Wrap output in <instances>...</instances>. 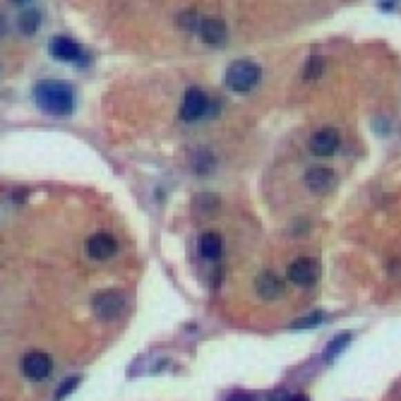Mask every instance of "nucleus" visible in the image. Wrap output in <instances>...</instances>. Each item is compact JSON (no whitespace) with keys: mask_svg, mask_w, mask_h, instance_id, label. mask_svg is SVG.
<instances>
[{"mask_svg":"<svg viewBox=\"0 0 401 401\" xmlns=\"http://www.w3.org/2000/svg\"><path fill=\"white\" fill-rule=\"evenodd\" d=\"M22 370L24 375H27L29 380H46L48 375H51L53 370V360L48 353H43V351H32V353L24 355L22 360Z\"/></svg>","mask_w":401,"mask_h":401,"instance_id":"nucleus-4","label":"nucleus"},{"mask_svg":"<svg viewBox=\"0 0 401 401\" xmlns=\"http://www.w3.org/2000/svg\"><path fill=\"white\" fill-rule=\"evenodd\" d=\"M77 384H79V380H77V378H70V380H65V382L60 384V389L56 392V401L65 399V397H68L70 392H75V389H77Z\"/></svg>","mask_w":401,"mask_h":401,"instance_id":"nucleus-19","label":"nucleus"},{"mask_svg":"<svg viewBox=\"0 0 401 401\" xmlns=\"http://www.w3.org/2000/svg\"><path fill=\"white\" fill-rule=\"evenodd\" d=\"M115 250H118V243H115V238L111 233H94L92 238L87 240V253L89 257L94 260H108L115 255Z\"/></svg>","mask_w":401,"mask_h":401,"instance_id":"nucleus-9","label":"nucleus"},{"mask_svg":"<svg viewBox=\"0 0 401 401\" xmlns=\"http://www.w3.org/2000/svg\"><path fill=\"white\" fill-rule=\"evenodd\" d=\"M324 322V313H313L308 317H300L293 322V329H305V327H315V324Z\"/></svg>","mask_w":401,"mask_h":401,"instance_id":"nucleus-17","label":"nucleus"},{"mask_svg":"<svg viewBox=\"0 0 401 401\" xmlns=\"http://www.w3.org/2000/svg\"><path fill=\"white\" fill-rule=\"evenodd\" d=\"M5 32H8V22H5V17L0 14V37H5Z\"/></svg>","mask_w":401,"mask_h":401,"instance_id":"nucleus-21","label":"nucleus"},{"mask_svg":"<svg viewBox=\"0 0 401 401\" xmlns=\"http://www.w3.org/2000/svg\"><path fill=\"white\" fill-rule=\"evenodd\" d=\"M320 277V264L310 257H298L293 264L288 267V279L298 286H310L315 284Z\"/></svg>","mask_w":401,"mask_h":401,"instance_id":"nucleus-5","label":"nucleus"},{"mask_svg":"<svg viewBox=\"0 0 401 401\" xmlns=\"http://www.w3.org/2000/svg\"><path fill=\"white\" fill-rule=\"evenodd\" d=\"M34 97L43 111L56 115V118H65L75 108L72 87L68 82H60V79H41L34 87Z\"/></svg>","mask_w":401,"mask_h":401,"instance_id":"nucleus-1","label":"nucleus"},{"mask_svg":"<svg viewBox=\"0 0 401 401\" xmlns=\"http://www.w3.org/2000/svg\"><path fill=\"white\" fill-rule=\"evenodd\" d=\"M349 342H351V334H339V337L334 339L332 344H329V349L324 351V358H334L337 353H342Z\"/></svg>","mask_w":401,"mask_h":401,"instance_id":"nucleus-15","label":"nucleus"},{"mask_svg":"<svg viewBox=\"0 0 401 401\" xmlns=\"http://www.w3.org/2000/svg\"><path fill=\"white\" fill-rule=\"evenodd\" d=\"M255 288H257V293L262 295L264 300H274L277 295H282L284 284H282V279H279L277 274L264 272V274H260V279H257V284H255Z\"/></svg>","mask_w":401,"mask_h":401,"instance_id":"nucleus-12","label":"nucleus"},{"mask_svg":"<svg viewBox=\"0 0 401 401\" xmlns=\"http://www.w3.org/2000/svg\"><path fill=\"white\" fill-rule=\"evenodd\" d=\"M322 68H324V63H322V58H310L308 60V65H305V77L308 79H317L320 75H322Z\"/></svg>","mask_w":401,"mask_h":401,"instance_id":"nucleus-16","label":"nucleus"},{"mask_svg":"<svg viewBox=\"0 0 401 401\" xmlns=\"http://www.w3.org/2000/svg\"><path fill=\"white\" fill-rule=\"evenodd\" d=\"M12 3H17V5H24V3H29V0H12Z\"/></svg>","mask_w":401,"mask_h":401,"instance_id":"nucleus-23","label":"nucleus"},{"mask_svg":"<svg viewBox=\"0 0 401 401\" xmlns=\"http://www.w3.org/2000/svg\"><path fill=\"white\" fill-rule=\"evenodd\" d=\"M224 253V240L219 233H214V231H209V233H204L202 238H199V255L207 260H219Z\"/></svg>","mask_w":401,"mask_h":401,"instance_id":"nucleus-13","label":"nucleus"},{"mask_svg":"<svg viewBox=\"0 0 401 401\" xmlns=\"http://www.w3.org/2000/svg\"><path fill=\"white\" fill-rule=\"evenodd\" d=\"M262 77V70L253 60H235L226 70V84L233 92H250Z\"/></svg>","mask_w":401,"mask_h":401,"instance_id":"nucleus-2","label":"nucleus"},{"mask_svg":"<svg viewBox=\"0 0 401 401\" xmlns=\"http://www.w3.org/2000/svg\"><path fill=\"white\" fill-rule=\"evenodd\" d=\"M197 32L209 46H222L226 41V24L222 17H202L197 24Z\"/></svg>","mask_w":401,"mask_h":401,"instance_id":"nucleus-7","label":"nucleus"},{"mask_svg":"<svg viewBox=\"0 0 401 401\" xmlns=\"http://www.w3.org/2000/svg\"><path fill=\"white\" fill-rule=\"evenodd\" d=\"M257 397L255 394H250V392H233V394H228V399L226 401H255Z\"/></svg>","mask_w":401,"mask_h":401,"instance_id":"nucleus-20","label":"nucleus"},{"mask_svg":"<svg viewBox=\"0 0 401 401\" xmlns=\"http://www.w3.org/2000/svg\"><path fill=\"white\" fill-rule=\"evenodd\" d=\"M39 24H41V17H39L37 10H24V12L19 14V32L27 34V37L37 34Z\"/></svg>","mask_w":401,"mask_h":401,"instance_id":"nucleus-14","label":"nucleus"},{"mask_svg":"<svg viewBox=\"0 0 401 401\" xmlns=\"http://www.w3.org/2000/svg\"><path fill=\"white\" fill-rule=\"evenodd\" d=\"M209 108V97L202 92V89H188L183 97V104H180V118L183 120H199L204 118Z\"/></svg>","mask_w":401,"mask_h":401,"instance_id":"nucleus-3","label":"nucleus"},{"mask_svg":"<svg viewBox=\"0 0 401 401\" xmlns=\"http://www.w3.org/2000/svg\"><path fill=\"white\" fill-rule=\"evenodd\" d=\"M178 24L183 29H188V32H195V29H197V12H195V10H188V12H183L180 14V19H178Z\"/></svg>","mask_w":401,"mask_h":401,"instance_id":"nucleus-18","label":"nucleus"},{"mask_svg":"<svg viewBox=\"0 0 401 401\" xmlns=\"http://www.w3.org/2000/svg\"><path fill=\"white\" fill-rule=\"evenodd\" d=\"M305 185H308L313 193H327L334 185V171L332 168H310L308 175H305Z\"/></svg>","mask_w":401,"mask_h":401,"instance_id":"nucleus-10","label":"nucleus"},{"mask_svg":"<svg viewBox=\"0 0 401 401\" xmlns=\"http://www.w3.org/2000/svg\"><path fill=\"white\" fill-rule=\"evenodd\" d=\"M284 401H308V397L305 394H293V397H286Z\"/></svg>","mask_w":401,"mask_h":401,"instance_id":"nucleus-22","label":"nucleus"},{"mask_svg":"<svg viewBox=\"0 0 401 401\" xmlns=\"http://www.w3.org/2000/svg\"><path fill=\"white\" fill-rule=\"evenodd\" d=\"M339 149V133L334 128H324L310 137V152L315 157H329Z\"/></svg>","mask_w":401,"mask_h":401,"instance_id":"nucleus-6","label":"nucleus"},{"mask_svg":"<svg viewBox=\"0 0 401 401\" xmlns=\"http://www.w3.org/2000/svg\"><path fill=\"white\" fill-rule=\"evenodd\" d=\"M92 305H94V313H97L99 317H104V320H113L115 315H118L120 310H123L125 300H123V295L115 293V291H106V293L94 295Z\"/></svg>","mask_w":401,"mask_h":401,"instance_id":"nucleus-8","label":"nucleus"},{"mask_svg":"<svg viewBox=\"0 0 401 401\" xmlns=\"http://www.w3.org/2000/svg\"><path fill=\"white\" fill-rule=\"evenodd\" d=\"M51 56L58 58V60H65V63H70V60H77L79 56H82V48H79L72 39L56 37L51 41Z\"/></svg>","mask_w":401,"mask_h":401,"instance_id":"nucleus-11","label":"nucleus"}]
</instances>
